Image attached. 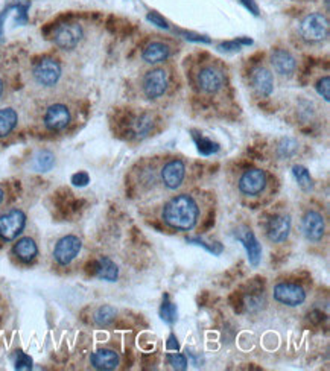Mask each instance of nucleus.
Returning <instances> with one entry per match:
<instances>
[{
	"instance_id": "nucleus-1",
	"label": "nucleus",
	"mask_w": 330,
	"mask_h": 371,
	"mask_svg": "<svg viewBox=\"0 0 330 371\" xmlns=\"http://www.w3.org/2000/svg\"><path fill=\"white\" fill-rule=\"evenodd\" d=\"M199 217V203L190 193H179L162 207V221L175 231H192L198 225Z\"/></svg>"
},
{
	"instance_id": "nucleus-2",
	"label": "nucleus",
	"mask_w": 330,
	"mask_h": 371,
	"mask_svg": "<svg viewBox=\"0 0 330 371\" xmlns=\"http://www.w3.org/2000/svg\"><path fill=\"white\" fill-rule=\"evenodd\" d=\"M171 87V75L166 67L156 66L145 72L142 78V93L149 101L162 99Z\"/></svg>"
},
{
	"instance_id": "nucleus-3",
	"label": "nucleus",
	"mask_w": 330,
	"mask_h": 371,
	"mask_svg": "<svg viewBox=\"0 0 330 371\" xmlns=\"http://www.w3.org/2000/svg\"><path fill=\"white\" fill-rule=\"evenodd\" d=\"M195 85L201 93L213 96L218 94L225 85V74L218 64L207 63L195 72Z\"/></svg>"
},
{
	"instance_id": "nucleus-4",
	"label": "nucleus",
	"mask_w": 330,
	"mask_h": 371,
	"mask_svg": "<svg viewBox=\"0 0 330 371\" xmlns=\"http://www.w3.org/2000/svg\"><path fill=\"white\" fill-rule=\"evenodd\" d=\"M329 19L321 13L304 15L299 23V34L306 43H321L329 37Z\"/></svg>"
},
{
	"instance_id": "nucleus-5",
	"label": "nucleus",
	"mask_w": 330,
	"mask_h": 371,
	"mask_svg": "<svg viewBox=\"0 0 330 371\" xmlns=\"http://www.w3.org/2000/svg\"><path fill=\"white\" fill-rule=\"evenodd\" d=\"M268 174L259 167H249L239 175L238 190L247 198H257L268 189Z\"/></svg>"
},
{
	"instance_id": "nucleus-6",
	"label": "nucleus",
	"mask_w": 330,
	"mask_h": 371,
	"mask_svg": "<svg viewBox=\"0 0 330 371\" xmlns=\"http://www.w3.org/2000/svg\"><path fill=\"white\" fill-rule=\"evenodd\" d=\"M63 76V67L58 60L52 58V56H44V58L38 60L34 67H32V78H34L35 84L43 88L55 87L60 83Z\"/></svg>"
},
{
	"instance_id": "nucleus-7",
	"label": "nucleus",
	"mask_w": 330,
	"mask_h": 371,
	"mask_svg": "<svg viewBox=\"0 0 330 371\" xmlns=\"http://www.w3.org/2000/svg\"><path fill=\"white\" fill-rule=\"evenodd\" d=\"M188 167L181 158L172 157L166 160L158 169V180L167 190L180 189L186 180Z\"/></svg>"
},
{
	"instance_id": "nucleus-8",
	"label": "nucleus",
	"mask_w": 330,
	"mask_h": 371,
	"mask_svg": "<svg viewBox=\"0 0 330 371\" xmlns=\"http://www.w3.org/2000/svg\"><path fill=\"white\" fill-rule=\"evenodd\" d=\"M265 236L271 244H283L292 231V220L286 213H272L263 222Z\"/></svg>"
},
{
	"instance_id": "nucleus-9",
	"label": "nucleus",
	"mask_w": 330,
	"mask_h": 371,
	"mask_svg": "<svg viewBox=\"0 0 330 371\" xmlns=\"http://www.w3.org/2000/svg\"><path fill=\"white\" fill-rule=\"evenodd\" d=\"M300 225L304 239L311 244H318L324 239L327 231L326 217L317 208H308L302 216Z\"/></svg>"
},
{
	"instance_id": "nucleus-10",
	"label": "nucleus",
	"mask_w": 330,
	"mask_h": 371,
	"mask_svg": "<svg viewBox=\"0 0 330 371\" xmlns=\"http://www.w3.org/2000/svg\"><path fill=\"white\" fill-rule=\"evenodd\" d=\"M272 297L280 304L288 306V308H299L306 302V289L295 281H280L272 289Z\"/></svg>"
},
{
	"instance_id": "nucleus-11",
	"label": "nucleus",
	"mask_w": 330,
	"mask_h": 371,
	"mask_svg": "<svg viewBox=\"0 0 330 371\" xmlns=\"http://www.w3.org/2000/svg\"><path fill=\"white\" fill-rule=\"evenodd\" d=\"M72 119H74V116H72V111L66 104L55 102L44 110L43 125L47 131L61 133L67 130L69 125L72 124Z\"/></svg>"
},
{
	"instance_id": "nucleus-12",
	"label": "nucleus",
	"mask_w": 330,
	"mask_h": 371,
	"mask_svg": "<svg viewBox=\"0 0 330 371\" xmlns=\"http://www.w3.org/2000/svg\"><path fill=\"white\" fill-rule=\"evenodd\" d=\"M84 38V29L79 23H63L53 32V43L61 51H74Z\"/></svg>"
},
{
	"instance_id": "nucleus-13",
	"label": "nucleus",
	"mask_w": 330,
	"mask_h": 371,
	"mask_svg": "<svg viewBox=\"0 0 330 371\" xmlns=\"http://www.w3.org/2000/svg\"><path fill=\"white\" fill-rule=\"evenodd\" d=\"M26 215L20 208H11L10 212L0 215V239L11 242L17 239L25 230Z\"/></svg>"
},
{
	"instance_id": "nucleus-14",
	"label": "nucleus",
	"mask_w": 330,
	"mask_h": 371,
	"mask_svg": "<svg viewBox=\"0 0 330 371\" xmlns=\"http://www.w3.org/2000/svg\"><path fill=\"white\" fill-rule=\"evenodd\" d=\"M81 248H83V240L78 236L75 235L63 236L55 244L53 261L60 266H67L76 259L79 253H81Z\"/></svg>"
},
{
	"instance_id": "nucleus-15",
	"label": "nucleus",
	"mask_w": 330,
	"mask_h": 371,
	"mask_svg": "<svg viewBox=\"0 0 330 371\" xmlns=\"http://www.w3.org/2000/svg\"><path fill=\"white\" fill-rule=\"evenodd\" d=\"M270 64L280 78H291L297 70V58L285 47H274L270 52Z\"/></svg>"
},
{
	"instance_id": "nucleus-16",
	"label": "nucleus",
	"mask_w": 330,
	"mask_h": 371,
	"mask_svg": "<svg viewBox=\"0 0 330 371\" xmlns=\"http://www.w3.org/2000/svg\"><path fill=\"white\" fill-rule=\"evenodd\" d=\"M249 84L259 98H268L274 92V75L271 69L259 64L249 72Z\"/></svg>"
},
{
	"instance_id": "nucleus-17",
	"label": "nucleus",
	"mask_w": 330,
	"mask_h": 371,
	"mask_svg": "<svg viewBox=\"0 0 330 371\" xmlns=\"http://www.w3.org/2000/svg\"><path fill=\"white\" fill-rule=\"evenodd\" d=\"M156 116L151 111H142L135 115L130 120V128H128V134L135 140H143L154 133L156 128Z\"/></svg>"
},
{
	"instance_id": "nucleus-18",
	"label": "nucleus",
	"mask_w": 330,
	"mask_h": 371,
	"mask_svg": "<svg viewBox=\"0 0 330 371\" xmlns=\"http://www.w3.org/2000/svg\"><path fill=\"white\" fill-rule=\"evenodd\" d=\"M235 238L239 242H242V245L245 247L249 263H251L253 266L259 265L261 259H262V247L259 244V240L256 239L253 230L248 229V227H239L235 231Z\"/></svg>"
},
{
	"instance_id": "nucleus-19",
	"label": "nucleus",
	"mask_w": 330,
	"mask_h": 371,
	"mask_svg": "<svg viewBox=\"0 0 330 371\" xmlns=\"http://www.w3.org/2000/svg\"><path fill=\"white\" fill-rule=\"evenodd\" d=\"M171 55H172L171 44L156 40V42H151L143 47L142 60L145 63L151 64V66H158L160 63H165L166 60L171 58Z\"/></svg>"
},
{
	"instance_id": "nucleus-20",
	"label": "nucleus",
	"mask_w": 330,
	"mask_h": 371,
	"mask_svg": "<svg viewBox=\"0 0 330 371\" xmlns=\"http://www.w3.org/2000/svg\"><path fill=\"white\" fill-rule=\"evenodd\" d=\"M245 312L248 313H257L261 312L265 306H267V295H265L263 288L251 285L248 291L242 294V304Z\"/></svg>"
},
{
	"instance_id": "nucleus-21",
	"label": "nucleus",
	"mask_w": 330,
	"mask_h": 371,
	"mask_svg": "<svg viewBox=\"0 0 330 371\" xmlns=\"http://www.w3.org/2000/svg\"><path fill=\"white\" fill-rule=\"evenodd\" d=\"M90 364L93 368L101 371H111L116 370L120 364L119 353L111 349H99L90 356Z\"/></svg>"
},
{
	"instance_id": "nucleus-22",
	"label": "nucleus",
	"mask_w": 330,
	"mask_h": 371,
	"mask_svg": "<svg viewBox=\"0 0 330 371\" xmlns=\"http://www.w3.org/2000/svg\"><path fill=\"white\" fill-rule=\"evenodd\" d=\"M13 254L17 257L22 263H32L38 257L37 242L29 236L19 239L13 247Z\"/></svg>"
},
{
	"instance_id": "nucleus-23",
	"label": "nucleus",
	"mask_w": 330,
	"mask_h": 371,
	"mask_svg": "<svg viewBox=\"0 0 330 371\" xmlns=\"http://www.w3.org/2000/svg\"><path fill=\"white\" fill-rule=\"evenodd\" d=\"M93 276L106 281H116L119 277V268L117 265L113 262L110 257L102 256L92 263Z\"/></svg>"
},
{
	"instance_id": "nucleus-24",
	"label": "nucleus",
	"mask_w": 330,
	"mask_h": 371,
	"mask_svg": "<svg viewBox=\"0 0 330 371\" xmlns=\"http://www.w3.org/2000/svg\"><path fill=\"white\" fill-rule=\"evenodd\" d=\"M17 124H19L17 111L13 107L0 108V139H5V137L13 134Z\"/></svg>"
},
{
	"instance_id": "nucleus-25",
	"label": "nucleus",
	"mask_w": 330,
	"mask_h": 371,
	"mask_svg": "<svg viewBox=\"0 0 330 371\" xmlns=\"http://www.w3.org/2000/svg\"><path fill=\"white\" fill-rule=\"evenodd\" d=\"M117 318V311L110 304H104L98 308L93 313V321L96 326L99 327H108L111 326L115 320Z\"/></svg>"
},
{
	"instance_id": "nucleus-26",
	"label": "nucleus",
	"mask_w": 330,
	"mask_h": 371,
	"mask_svg": "<svg viewBox=\"0 0 330 371\" xmlns=\"http://www.w3.org/2000/svg\"><path fill=\"white\" fill-rule=\"evenodd\" d=\"M299 148H300L299 142L291 139V137H285V139H281L277 145V156L281 160H291L292 157L297 156Z\"/></svg>"
},
{
	"instance_id": "nucleus-27",
	"label": "nucleus",
	"mask_w": 330,
	"mask_h": 371,
	"mask_svg": "<svg viewBox=\"0 0 330 371\" xmlns=\"http://www.w3.org/2000/svg\"><path fill=\"white\" fill-rule=\"evenodd\" d=\"M55 166V156L53 152L43 149L38 151L37 156L34 157V169L38 172H49Z\"/></svg>"
},
{
	"instance_id": "nucleus-28",
	"label": "nucleus",
	"mask_w": 330,
	"mask_h": 371,
	"mask_svg": "<svg viewBox=\"0 0 330 371\" xmlns=\"http://www.w3.org/2000/svg\"><path fill=\"white\" fill-rule=\"evenodd\" d=\"M292 175H294L297 184H299V188L303 192L313 190V180H312L309 171L304 166H300V165L294 166L292 167Z\"/></svg>"
},
{
	"instance_id": "nucleus-29",
	"label": "nucleus",
	"mask_w": 330,
	"mask_h": 371,
	"mask_svg": "<svg viewBox=\"0 0 330 371\" xmlns=\"http://www.w3.org/2000/svg\"><path fill=\"white\" fill-rule=\"evenodd\" d=\"M160 317H162V320L167 322V324H174L176 321V306L172 302H169L167 295H165L163 304L162 308H160Z\"/></svg>"
},
{
	"instance_id": "nucleus-30",
	"label": "nucleus",
	"mask_w": 330,
	"mask_h": 371,
	"mask_svg": "<svg viewBox=\"0 0 330 371\" xmlns=\"http://www.w3.org/2000/svg\"><path fill=\"white\" fill-rule=\"evenodd\" d=\"M167 364L174 370H186L188 368V358L181 353H171L167 354Z\"/></svg>"
},
{
	"instance_id": "nucleus-31",
	"label": "nucleus",
	"mask_w": 330,
	"mask_h": 371,
	"mask_svg": "<svg viewBox=\"0 0 330 371\" xmlns=\"http://www.w3.org/2000/svg\"><path fill=\"white\" fill-rule=\"evenodd\" d=\"M317 92L321 98H324V101L329 102V99H330V78L327 75L321 78L317 83Z\"/></svg>"
},
{
	"instance_id": "nucleus-32",
	"label": "nucleus",
	"mask_w": 330,
	"mask_h": 371,
	"mask_svg": "<svg viewBox=\"0 0 330 371\" xmlns=\"http://www.w3.org/2000/svg\"><path fill=\"white\" fill-rule=\"evenodd\" d=\"M15 370H32V359L23 352L15 353Z\"/></svg>"
},
{
	"instance_id": "nucleus-33",
	"label": "nucleus",
	"mask_w": 330,
	"mask_h": 371,
	"mask_svg": "<svg viewBox=\"0 0 330 371\" xmlns=\"http://www.w3.org/2000/svg\"><path fill=\"white\" fill-rule=\"evenodd\" d=\"M88 181H90V176H88L87 172H78L72 176V183L78 186V188H84V186L88 184Z\"/></svg>"
},
{
	"instance_id": "nucleus-34",
	"label": "nucleus",
	"mask_w": 330,
	"mask_h": 371,
	"mask_svg": "<svg viewBox=\"0 0 330 371\" xmlns=\"http://www.w3.org/2000/svg\"><path fill=\"white\" fill-rule=\"evenodd\" d=\"M148 20H149V22H152V23H154V25L160 26V28H163V29H169L167 22H166L165 19L160 17V15H158V14H156V13L149 14V15H148Z\"/></svg>"
},
{
	"instance_id": "nucleus-35",
	"label": "nucleus",
	"mask_w": 330,
	"mask_h": 371,
	"mask_svg": "<svg viewBox=\"0 0 330 371\" xmlns=\"http://www.w3.org/2000/svg\"><path fill=\"white\" fill-rule=\"evenodd\" d=\"M167 349H174V350H179V343H176V340H175V336H174V335H171V336H169Z\"/></svg>"
},
{
	"instance_id": "nucleus-36",
	"label": "nucleus",
	"mask_w": 330,
	"mask_h": 371,
	"mask_svg": "<svg viewBox=\"0 0 330 371\" xmlns=\"http://www.w3.org/2000/svg\"><path fill=\"white\" fill-rule=\"evenodd\" d=\"M3 93H5V83H3V79L0 78V99L3 98Z\"/></svg>"
},
{
	"instance_id": "nucleus-37",
	"label": "nucleus",
	"mask_w": 330,
	"mask_h": 371,
	"mask_svg": "<svg viewBox=\"0 0 330 371\" xmlns=\"http://www.w3.org/2000/svg\"><path fill=\"white\" fill-rule=\"evenodd\" d=\"M3 199H5V192L2 190V188H0V206H2V203H3Z\"/></svg>"
}]
</instances>
